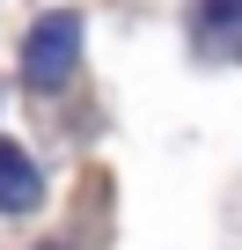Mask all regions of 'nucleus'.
Instances as JSON below:
<instances>
[{"label":"nucleus","mask_w":242,"mask_h":250,"mask_svg":"<svg viewBox=\"0 0 242 250\" xmlns=\"http://www.w3.org/2000/svg\"><path fill=\"white\" fill-rule=\"evenodd\" d=\"M81 66V15H44L37 30H30V44H22V81L30 88H59L66 74Z\"/></svg>","instance_id":"1"},{"label":"nucleus","mask_w":242,"mask_h":250,"mask_svg":"<svg viewBox=\"0 0 242 250\" xmlns=\"http://www.w3.org/2000/svg\"><path fill=\"white\" fill-rule=\"evenodd\" d=\"M191 30H198V44H205V52L242 59V0H198Z\"/></svg>","instance_id":"2"},{"label":"nucleus","mask_w":242,"mask_h":250,"mask_svg":"<svg viewBox=\"0 0 242 250\" xmlns=\"http://www.w3.org/2000/svg\"><path fill=\"white\" fill-rule=\"evenodd\" d=\"M37 169H30V155L15 147V140H0V206H8V213H30L37 206Z\"/></svg>","instance_id":"3"}]
</instances>
